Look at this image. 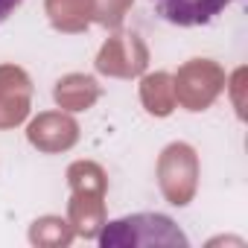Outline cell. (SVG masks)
Here are the masks:
<instances>
[{
	"mask_svg": "<svg viewBox=\"0 0 248 248\" xmlns=\"http://www.w3.org/2000/svg\"><path fill=\"white\" fill-rule=\"evenodd\" d=\"M190 239L178 231L170 216L161 213H135L105 225L99 245H187Z\"/></svg>",
	"mask_w": 248,
	"mask_h": 248,
	"instance_id": "1",
	"label": "cell"
},
{
	"mask_svg": "<svg viewBox=\"0 0 248 248\" xmlns=\"http://www.w3.org/2000/svg\"><path fill=\"white\" fill-rule=\"evenodd\" d=\"M155 15L172 27H204L216 21L233 0H149Z\"/></svg>",
	"mask_w": 248,
	"mask_h": 248,
	"instance_id": "2",
	"label": "cell"
},
{
	"mask_svg": "<svg viewBox=\"0 0 248 248\" xmlns=\"http://www.w3.org/2000/svg\"><path fill=\"white\" fill-rule=\"evenodd\" d=\"M21 3H24V0H0V24H6Z\"/></svg>",
	"mask_w": 248,
	"mask_h": 248,
	"instance_id": "3",
	"label": "cell"
}]
</instances>
